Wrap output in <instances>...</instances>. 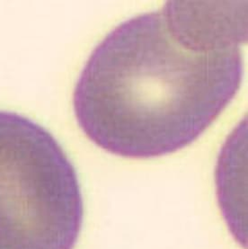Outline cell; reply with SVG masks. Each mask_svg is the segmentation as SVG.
<instances>
[{
  "mask_svg": "<svg viewBox=\"0 0 248 249\" xmlns=\"http://www.w3.org/2000/svg\"><path fill=\"white\" fill-rule=\"evenodd\" d=\"M83 215L77 172L56 139L0 111V249H73Z\"/></svg>",
  "mask_w": 248,
  "mask_h": 249,
  "instance_id": "cell-2",
  "label": "cell"
},
{
  "mask_svg": "<svg viewBox=\"0 0 248 249\" xmlns=\"http://www.w3.org/2000/svg\"><path fill=\"white\" fill-rule=\"evenodd\" d=\"M242 8L169 1L95 48L73 94L77 123L112 154L152 159L195 142L242 82Z\"/></svg>",
  "mask_w": 248,
  "mask_h": 249,
  "instance_id": "cell-1",
  "label": "cell"
}]
</instances>
